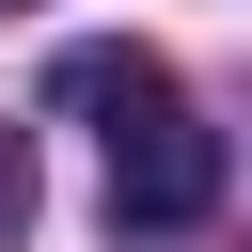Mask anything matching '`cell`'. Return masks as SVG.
Wrapping results in <instances>:
<instances>
[{
	"instance_id": "6da1fadb",
	"label": "cell",
	"mask_w": 252,
	"mask_h": 252,
	"mask_svg": "<svg viewBox=\"0 0 252 252\" xmlns=\"http://www.w3.org/2000/svg\"><path fill=\"white\" fill-rule=\"evenodd\" d=\"M205 205H220V126H189L173 94H142L110 126V220L126 236H189Z\"/></svg>"
},
{
	"instance_id": "7a4b0ae2",
	"label": "cell",
	"mask_w": 252,
	"mask_h": 252,
	"mask_svg": "<svg viewBox=\"0 0 252 252\" xmlns=\"http://www.w3.org/2000/svg\"><path fill=\"white\" fill-rule=\"evenodd\" d=\"M47 94H63V110H110V126H126V110H142V94H173V79H158L142 47H63V63H47Z\"/></svg>"
},
{
	"instance_id": "3957f363",
	"label": "cell",
	"mask_w": 252,
	"mask_h": 252,
	"mask_svg": "<svg viewBox=\"0 0 252 252\" xmlns=\"http://www.w3.org/2000/svg\"><path fill=\"white\" fill-rule=\"evenodd\" d=\"M16 220H32V142L0 126V236H16Z\"/></svg>"
}]
</instances>
